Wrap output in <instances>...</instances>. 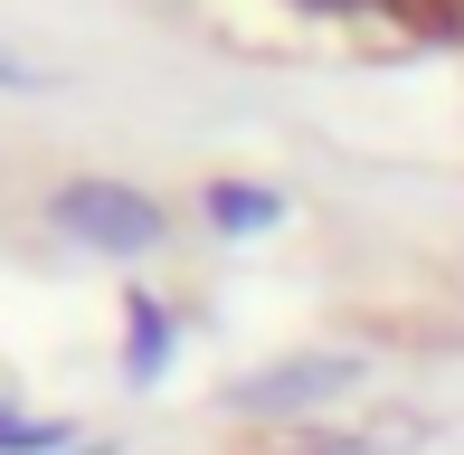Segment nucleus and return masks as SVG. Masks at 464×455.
<instances>
[{
	"label": "nucleus",
	"mask_w": 464,
	"mask_h": 455,
	"mask_svg": "<svg viewBox=\"0 0 464 455\" xmlns=\"http://www.w3.org/2000/svg\"><path fill=\"white\" fill-rule=\"evenodd\" d=\"M57 237L95 247V257H152L161 247V199L123 190V180H67V190L48 199Z\"/></svg>",
	"instance_id": "obj_1"
},
{
	"label": "nucleus",
	"mask_w": 464,
	"mask_h": 455,
	"mask_svg": "<svg viewBox=\"0 0 464 455\" xmlns=\"http://www.w3.org/2000/svg\"><path fill=\"white\" fill-rule=\"evenodd\" d=\"M332 389H361V361H351V351H304V361L246 370V380L227 389V408H237V418H266V408H313V399H332Z\"/></svg>",
	"instance_id": "obj_2"
},
{
	"label": "nucleus",
	"mask_w": 464,
	"mask_h": 455,
	"mask_svg": "<svg viewBox=\"0 0 464 455\" xmlns=\"http://www.w3.org/2000/svg\"><path fill=\"white\" fill-rule=\"evenodd\" d=\"M133 342H123V361H133V380H152V370H161V314H152V304H133Z\"/></svg>",
	"instance_id": "obj_3"
},
{
	"label": "nucleus",
	"mask_w": 464,
	"mask_h": 455,
	"mask_svg": "<svg viewBox=\"0 0 464 455\" xmlns=\"http://www.w3.org/2000/svg\"><path fill=\"white\" fill-rule=\"evenodd\" d=\"M67 427H29V418H0V455H57Z\"/></svg>",
	"instance_id": "obj_4"
},
{
	"label": "nucleus",
	"mask_w": 464,
	"mask_h": 455,
	"mask_svg": "<svg viewBox=\"0 0 464 455\" xmlns=\"http://www.w3.org/2000/svg\"><path fill=\"white\" fill-rule=\"evenodd\" d=\"M276 209H285V199H266V190H218V218H237V228H256Z\"/></svg>",
	"instance_id": "obj_5"
}]
</instances>
